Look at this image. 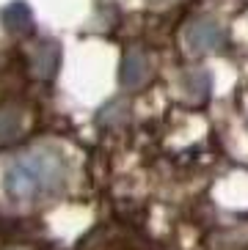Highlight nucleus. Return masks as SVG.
<instances>
[{
    "instance_id": "1",
    "label": "nucleus",
    "mask_w": 248,
    "mask_h": 250,
    "mask_svg": "<svg viewBox=\"0 0 248 250\" xmlns=\"http://www.w3.org/2000/svg\"><path fill=\"white\" fill-rule=\"evenodd\" d=\"M66 179V162L52 146L30 148L14 157L3 170V190L11 201H36L61 190Z\"/></svg>"
},
{
    "instance_id": "2",
    "label": "nucleus",
    "mask_w": 248,
    "mask_h": 250,
    "mask_svg": "<svg viewBox=\"0 0 248 250\" xmlns=\"http://www.w3.org/2000/svg\"><path fill=\"white\" fill-rule=\"evenodd\" d=\"M223 42H226V33L212 20H198V22H193L188 28V44H190V50H196V52L221 50Z\"/></svg>"
},
{
    "instance_id": "3",
    "label": "nucleus",
    "mask_w": 248,
    "mask_h": 250,
    "mask_svg": "<svg viewBox=\"0 0 248 250\" xmlns=\"http://www.w3.org/2000/svg\"><path fill=\"white\" fill-rule=\"evenodd\" d=\"M146 77V61L141 52H127L124 55V63H122V80L124 85H130V88H135V85H141Z\"/></svg>"
},
{
    "instance_id": "4",
    "label": "nucleus",
    "mask_w": 248,
    "mask_h": 250,
    "mask_svg": "<svg viewBox=\"0 0 248 250\" xmlns=\"http://www.w3.org/2000/svg\"><path fill=\"white\" fill-rule=\"evenodd\" d=\"M58 58H61V52L55 44H42L36 52V69L42 77H52L55 74V66H58Z\"/></svg>"
}]
</instances>
